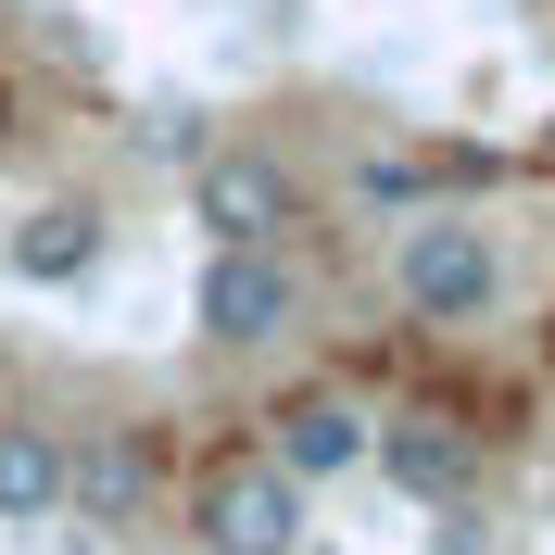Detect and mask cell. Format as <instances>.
Masks as SVG:
<instances>
[{"mask_svg": "<svg viewBox=\"0 0 555 555\" xmlns=\"http://www.w3.org/2000/svg\"><path fill=\"white\" fill-rule=\"evenodd\" d=\"M391 304L429 315V328H480V315L505 304V241H492L480 215H454V203L404 215V241H391Z\"/></svg>", "mask_w": 555, "mask_h": 555, "instance_id": "cell-1", "label": "cell"}, {"mask_svg": "<svg viewBox=\"0 0 555 555\" xmlns=\"http://www.w3.org/2000/svg\"><path fill=\"white\" fill-rule=\"evenodd\" d=\"M190 328H203L215 353H278L304 328V266H291V241H215L203 291H190Z\"/></svg>", "mask_w": 555, "mask_h": 555, "instance_id": "cell-2", "label": "cell"}, {"mask_svg": "<svg viewBox=\"0 0 555 555\" xmlns=\"http://www.w3.org/2000/svg\"><path fill=\"white\" fill-rule=\"evenodd\" d=\"M190 543L203 555H304V480L253 454H215L203 480H190Z\"/></svg>", "mask_w": 555, "mask_h": 555, "instance_id": "cell-3", "label": "cell"}, {"mask_svg": "<svg viewBox=\"0 0 555 555\" xmlns=\"http://www.w3.org/2000/svg\"><path fill=\"white\" fill-rule=\"evenodd\" d=\"M190 228H203V241H291V228H304V177H291V152H266V139H215V152H190Z\"/></svg>", "mask_w": 555, "mask_h": 555, "instance_id": "cell-4", "label": "cell"}, {"mask_svg": "<svg viewBox=\"0 0 555 555\" xmlns=\"http://www.w3.org/2000/svg\"><path fill=\"white\" fill-rule=\"evenodd\" d=\"M139 505H152V442L139 429H64V518L139 530Z\"/></svg>", "mask_w": 555, "mask_h": 555, "instance_id": "cell-5", "label": "cell"}, {"mask_svg": "<svg viewBox=\"0 0 555 555\" xmlns=\"http://www.w3.org/2000/svg\"><path fill=\"white\" fill-rule=\"evenodd\" d=\"M366 442H379V416L366 404H341V391H291V404L266 416V467H291V480H353L366 467Z\"/></svg>", "mask_w": 555, "mask_h": 555, "instance_id": "cell-6", "label": "cell"}, {"mask_svg": "<svg viewBox=\"0 0 555 555\" xmlns=\"http://www.w3.org/2000/svg\"><path fill=\"white\" fill-rule=\"evenodd\" d=\"M366 467H379L391 492H416V505H454V492L480 480V429H454V416H379Z\"/></svg>", "mask_w": 555, "mask_h": 555, "instance_id": "cell-7", "label": "cell"}, {"mask_svg": "<svg viewBox=\"0 0 555 555\" xmlns=\"http://www.w3.org/2000/svg\"><path fill=\"white\" fill-rule=\"evenodd\" d=\"M0 518L13 530L64 518V429L51 416H0Z\"/></svg>", "mask_w": 555, "mask_h": 555, "instance_id": "cell-8", "label": "cell"}, {"mask_svg": "<svg viewBox=\"0 0 555 555\" xmlns=\"http://www.w3.org/2000/svg\"><path fill=\"white\" fill-rule=\"evenodd\" d=\"M102 203H38L26 228H13V278H38V291H64V278H89L102 266Z\"/></svg>", "mask_w": 555, "mask_h": 555, "instance_id": "cell-9", "label": "cell"}]
</instances>
